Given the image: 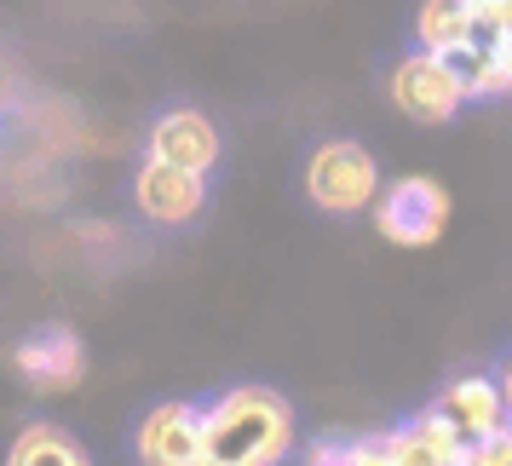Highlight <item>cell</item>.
Wrapping results in <instances>:
<instances>
[{
  "label": "cell",
  "instance_id": "obj_1",
  "mask_svg": "<svg viewBox=\"0 0 512 466\" xmlns=\"http://www.w3.org/2000/svg\"><path fill=\"white\" fill-rule=\"evenodd\" d=\"M208 466H282L294 455V403L271 386H225L202 403Z\"/></svg>",
  "mask_w": 512,
  "mask_h": 466
},
{
  "label": "cell",
  "instance_id": "obj_2",
  "mask_svg": "<svg viewBox=\"0 0 512 466\" xmlns=\"http://www.w3.org/2000/svg\"><path fill=\"white\" fill-rule=\"evenodd\" d=\"M380 162L357 139H328L305 156V196L311 208L334 213V219H351L380 202Z\"/></svg>",
  "mask_w": 512,
  "mask_h": 466
},
{
  "label": "cell",
  "instance_id": "obj_3",
  "mask_svg": "<svg viewBox=\"0 0 512 466\" xmlns=\"http://www.w3.org/2000/svg\"><path fill=\"white\" fill-rule=\"evenodd\" d=\"M386 98H392L397 116L420 121V127H443V121H455V110L466 104V87H461V75L449 70V58L415 47L392 64Z\"/></svg>",
  "mask_w": 512,
  "mask_h": 466
},
{
  "label": "cell",
  "instance_id": "obj_4",
  "mask_svg": "<svg viewBox=\"0 0 512 466\" xmlns=\"http://www.w3.org/2000/svg\"><path fill=\"white\" fill-rule=\"evenodd\" d=\"M374 231L397 242V248H432L449 225V190L438 179H426V173H403L392 185L380 190V202H374Z\"/></svg>",
  "mask_w": 512,
  "mask_h": 466
},
{
  "label": "cell",
  "instance_id": "obj_5",
  "mask_svg": "<svg viewBox=\"0 0 512 466\" xmlns=\"http://www.w3.org/2000/svg\"><path fill=\"white\" fill-rule=\"evenodd\" d=\"M133 455H139V466H208L202 403L167 397L156 409H144L133 426Z\"/></svg>",
  "mask_w": 512,
  "mask_h": 466
},
{
  "label": "cell",
  "instance_id": "obj_6",
  "mask_svg": "<svg viewBox=\"0 0 512 466\" xmlns=\"http://www.w3.org/2000/svg\"><path fill=\"white\" fill-rule=\"evenodd\" d=\"M144 150H150V162H167V167H185L196 179H208L213 167H219V127H213L202 110H162V116L150 121V133H144Z\"/></svg>",
  "mask_w": 512,
  "mask_h": 466
},
{
  "label": "cell",
  "instance_id": "obj_7",
  "mask_svg": "<svg viewBox=\"0 0 512 466\" xmlns=\"http://www.w3.org/2000/svg\"><path fill=\"white\" fill-rule=\"evenodd\" d=\"M133 208L150 219V225H167V231H179L190 219H202L208 208V179H196L185 167H167V162H150L133 173Z\"/></svg>",
  "mask_w": 512,
  "mask_h": 466
},
{
  "label": "cell",
  "instance_id": "obj_8",
  "mask_svg": "<svg viewBox=\"0 0 512 466\" xmlns=\"http://www.w3.org/2000/svg\"><path fill=\"white\" fill-rule=\"evenodd\" d=\"M455 432H461L466 443H484L495 438V432H507L512 420H507V397H501V380L495 374H455L449 386L438 392V403H432Z\"/></svg>",
  "mask_w": 512,
  "mask_h": 466
},
{
  "label": "cell",
  "instance_id": "obj_9",
  "mask_svg": "<svg viewBox=\"0 0 512 466\" xmlns=\"http://www.w3.org/2000/svg\"><path fill=\"white\" fill-rule=\"evenodd\" d=\"M386 455H392V466H461L466 438L438 415V409H426V415L403 420V426L386 432Z\"/></svg>",
  "mask_w": 512,
  "mask_h": 466
},
{
  "label": "cell",
  "instance_id": "obj_10",
  "mask_svg": "<svg viewBox=\"0 0 512 466\" xmlns=\"http://www.w3.org/2000/svg\"><path fill=\"white\" fill-rule=\"evenodd\" d=\"M18 369H24L29 386H41V392H64L81 380V346H75L70 328H47V334H35L18 346Z\"/></svg>",
  "mask_w": 512,
  "mask_h": 466
},
{
  "label": "cell",
  "instance_id": "obj_11",
  "mask_svg": "<svg viewBox=\"0 0 512 466\" xmlns=\"http://www.w3.org/2000/svg\"><path fill=\"white\" fill-rule=\"evenodd\" d=\"M415 41H420V52H438V58L472 47V41H478L472 0H420V12H415Z\"/></svg>",
  "mask_w": 512,
  "mask_h": 466
},
{
  "label": "cell",
  "instance_id": "obj_12",
  "mask_svg": "<svg viewBox=\"0 0 512 466\" xmlns=\"http://www.w3.org/2000/svg\"><path fill=\"white\" fill-rule=\"evenodd\" d=\"M6 466H93V455L58 420H29L12 438V449H6Z\"/></svg>",
  "mask_w": 512,
  "mask_h": 466
},
{
  "label": "cell",
  "instance_id": "obj_13",
  "mask_svg": "<svg viewBox=\"0 0 512 466\" xmlns=\"http://www.w3.org/2000/svg\"><path fill=\"white\" fill-rule=\"evenodd\" d=\"M334 466H392L386 432H374V438H340L334 443Z\"/></svg>",
  "mask_w": 512,
  "mask_h": 466
},
{
  "label": "cell",
  "instance_id": "obj_14",
  "mask_svg": "<svg viewBox=\"0 0 512 466\" xmlns=\"http://www.w3.org/2000/svg\"><path fill=\"white\" fill-rule=\"evenodd\" d=\"M472 18H478V41H507L512 47V0H478Z\"/></svg>",
  "mask_w": 512,
  "mask_h": 466
},
{
  "label": "cell",
  "instance_id": "obj_15",
  "mask_svg": "<svg viewBox=\"0 0 512 466\" xmlns=\"http://www.w3.org/2000/svg\"><path fill=\"white\" fill-rule=\"evenodd\" d=\"M461 466H512V426L495 432V438H484V443H466Z\"/></svg>",
  "mask_w": 512,
  "mask_h": 466
},
{
  "label": "cell",
  "instance_id": "obj_16",
  "mask_svg": "<svg viewBox=\"0 0 512 466\" xmlns=\"http://www.w3.org/2000/svg\"><path fill=\"white\" fill-rule=\"evenodd\" d=\"M495 380H501V397H507V420H512V357L501 363V374H495Z\"/></svg>",
  "mask_w": 512,
  "mask_h": 466
}]
</instances>
